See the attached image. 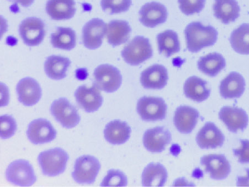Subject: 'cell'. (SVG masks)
Wrapping results in <instances>:
<instances>
[{"label":"cell","instance_id":"4316f807","mask_svg":"<svg viewBox=\"0 0 249 187\" xmlns=\"http://www.w3.org/2000/svg\"><path fill=\"white\" fill-rule=\"evenodd\" d=\"M71 61L59 55L49 56L44 64V70L50 79L62 80L67 76V71L71 66Z\"/></svg>","mask_w":249,"mask_h":187},{"label":"cell","instance_id":"cb8c5ba5","mask_svg":"<svg viewBox=\"0 0 249 187\" xmlns=\"http://www.w3.org/2000/svg\"><path fill=\"white\" fill-rule=\"evenodd\" d=\"M132 28L129 23L124 20H113L108 24L107 39L113 47L120 46L128 41Z\"/></svg>","mask_w":249,"mask_h":187},{"label":"cell","instance_id":"8d00e7d4","mask_svg":"<svg viewBox=\"0 0 249 187\" xmlns=\"http://www.w3.org/2000/svg\"><path fill=\"white\" fill-rule=\"evenodd\" d=\"M240 148L234 149L233 153L235 156L238 157V162L240 164L249 163V140H240Z\"/></svg>","mask_w":249,"mask_h":187},{"label":"cell","instance_id":"ac0fdd59","mask_svg":"<svg viewBox=\"0 0 249 187\" xmlns=\"http://www.w3.org/2000/svg\"><path fill=\"white\" fill-rule=\"evenodd\" d=\"M196 141L202 149H216L222 147L225 136L215 124L208 122L198 132Z\"/></svg>","mask_w":249,"mask_h":187},{"label":"cell","instance_id":"e575fe53","mask_svg":"<svg viewBox=\"0 0 249 187\" xmlns=\"http://www.w3.org/2000/svg\"><path fill=\"white\" fill-rule=\"evenodd\" d=\"M0 136L1 139H9L14 136L17 131V123L11 116H1L0 117Z\"/></svg>","mask_w":249,"mask_h":187},{"label":"cell","instance_id":"52a82bcc","mask_svg":"<svg viewBox=\"0 0 249 187\" xmlns=\"http://www.w3.org/2000/svg\"><path fill=\"white\" fill-rule=\"evenodd\" d=\"M6 177L12 184L21 187H30L36 181L32 166L24 160L12 162L6 170Z\"/></svg>","mask_w":249,"mask_h":187},{"label":"cell","instance_id":"836d02e7","mask_svg":"<svg viewBox=\"0 0 249 187\" xmlns=\"http://www.w3.org/2000/svg\"><path fill=\"white\" fill-rule=\"evenodd\" d=\"M128 185L127 178L125 174L120 170H108L103 182L102 187H125Z\"/></svg>","mask_w":249,"mask_h":187},{"label":"cell","instance_id":"f35d334b","mask_svg":"<svg viewBox=\"0 0 249 187\" xmlns=\"http://www.w3.org/2000/svg\"><path fill=\"white\" fill-rule=\"evenodd\" d=\"M8 1L21 4L23 7H29L31 6L35 0H8Z\"/></svg>","mask_w":249,"mask_h":187},{"label":"cell","instance_id":"8fae6325","mask_svg":"<svg viewBox=\"0 0 249 187\" xmlns=\"http://www.w3.org/2000/svg\"><path fill=\"white\" fill-rule=\"evenodd\" d=\"M107 24L99 18H93L85 24L83 28V42L89 50H96L103 44L107 32Z\"/></svg>","mask_w":249,"mask_h":187},{"label":"cell","instance_id":"d4e9b609","mask_svg":"<svg viewBox=\"0 0 249 187\" xmlns=\"http://www.w3.org/2000/svg\"><path fill=\"white\" fill-rule=\"evenodd\" d=\"M213 11L216 18L227 24L239 17L240 8L236 0H215Z\"/></svg>","mask_w":249,"mask_h":187},{"label":"cell","instance_id":"8992f818","mask_svg":"<svg viewBox=\"0 0 249 187\" xmlns=\"http://www.w3.org/2000/svg\"><path fill=\"white\" fill-rule=\"evenodd\" d=\"M101 169L99 160L90 155H84L75 161L72 176L80 184H92Z\"/></svg>","mask_w":249,"mask_h":187},{"label":"cell","instance_id":"44dd1931","mask_svg":"<svg viewBox=\"0 0 249 187\" xmlns=\"http://www.w3.org/2000/svg\"><path fill=\"white\" fill-rule=\"evenodd\" d=\"M246 88V81L242 75L231 72L220 83V94L223 99H238L242 96Z\"/></svg>","mask_w":249,"mask_h":187},{"label":"cell","instance_id":"83f0119b","mask_svg":"<svg viewBox=\"0 0 249 187\" xmlns=\"http://www.w3.org/2000/svg\"><path fill=\"white\" fill-rule=\"evenodd\" d=\"M168 177L165 167L160 164L152 163L146 167L142 174V184L144 187H162Z\"/></svg>","mask_w":249,"mask_h":187},{"label":"cell","instance_id":"5b68a950","mask_svg":"<svg viewBox=\"0 0 249 187\" xmlns=\"http://www.w3.org/2000/svg\"><path fill=\"white\" fill-rule=\"evenodd\" d=\"M137 109L142 120L156 121L165 119L167 107L160 97L144 96L138 101Z\"/></svg>","mask_w":249,"mask_h":187},{"label":"cell","instance_id":"3957f363","mask_svg":"<svg viewBox=\"0 0 249 187\" xmlns=\"http://www.w3.org/2000/svg\"><path fill=\"white\" fill-rule=\"evenodd\" d=\"M69 158L64 150L56 148L40 153L38 161L44 175L54 177L66 170Z\"/></svg>","mask_w":249,"mask_h":187},{"label":"cell","instance_id":"7402d4cb","mask_svg":"<svg viewBox=\"0 0 249 187\" xmlns=\"http://www.w3.org/2000/svg\"><path fill=\"white\" fill-rule=\"evenodd\" d=\"M131 128L127 123L120 120L109 122L104 130V136L108 143L121 145L127 141L130 136Z\"/></svg>","mask_w":249,"mask_h":187},{"label":"cell","instance_id":"d6986e66","mask_svg":"<svg viewBox=\"0 0 249 187\" xmlns=\"http://www.w3.org/2000/svg\"><path fill=\"white\" fill-rule=\"evenodd\" d=\"M168 80L166 68L159 64H154L147 68L141 76V84L146 89H162L166 86Z\"/></svg>","mask_w":249,"mask_h":187},{"label":"cell","instance_id":"6da1fadb","mask_svg":"<svg viewBox=\"0 0 249 187\" xmlns=\"http://www.w3.org/2000/svg\"><path fill=\"white\" fill-rule=\"evenodd\" d=\"M185 35L188 50L193 53L213 46L218 39L217 31L213 27L203 26L199 22H193L187 25Z\"/></svg>","mask_w":249,"mask_h":187},{"label":"cell","instance_id":"5bb4252c","mask_svg":"<svg viewBox=\"0 0 249 187\" xmlns=\"http://www.w3.org/2000/svg\"><path fill=\"white\" fill-rule=\"evenodd\" d=\"M139 14L141 23L149 28H154L164 23L168 17L166 7L157 2L145 3L141 8Z\"/></svg>","mask_w":249,"mask_h":187},{"label":"cell","instance_id":"ffe728a7","mask_svg":"<svg viewBox=\"0 0 249 187\" xmlns=\"http://www.w3.org/2000/svg\"><path fill=\"white\" fill-rule=\"evenodd\" d=\"M199 117V113L197 109L187 105H181L175 112V127L182 134H190L196 126Z\"/></svg>","mask_w":249,"mask_h":187},{"label":"cell","instance_id":"4fadbf2b","mask_svg":"<svg viewBox=\"0 0 249 187\" xmlns=\"http://www.w3.org/2000/svg\"><path fill=\"white\" fill-rule=\"evenodd\" d=\"M75 97L80 108L89 113L97 111L104 101L99 89L93 85L91 87L86 85L79 87L75 93Z\"/></svg>","mask_w":249,"mask_h":187},{"label":"cell","instance_id":"7c38bea8","mask_svg":"<svg viewBox=\"0 0 249 187\" xmlns=\"http://www.w3.org/2000/svg\"><path fill=\"white\" fill-rule=\"evenodd\" d=\"M201 164L205 167V172L210 173L215 180L226 179L231 171L230 162L224 154H211L201 158Z\"/></svg>","mask_w":249,"mask_h":187},{"label":"cell","instance_id":"484cf974","mask_svg":"<svg viewBox=\"0 0 249 187\" xmlns=\"http://www.w3.org/2000/svg\"><path fill=\"white\" fill-rule=\"evenodd\" d=\"M183 91L188 99L196 102L206 101L211 93V89L207 87V81L196 76H191L186 81Z\"/></svg>","mask_w":249,"mask_h":187},{"label":"cell","instance_id":"30bf717a","mask_svg":"<svg viewBox=\"0 0 249 187\" xmlns=\"http://www.w3.org/2000/svg\"><path fill=\"white\" fill-rule=\"evenodd\" d=\"M27 136L32 143L43 144L54 140L56 132L50 121L39 119L31 122L28 127Z\"/></svg>","mask_w":249,"mask_h":187},{"label":"cell","instance_id":"2e32d148","mask_svg":"<svg viewBox=\"0 0 249 187\" xmlns=\"http://www.w3.org/2000/svg\"><path fill=\"white\" fill-rule=\"evenodd\" d=\"M143 144L148 151L159 153L164 151L166 146L172 140L171 134L163 127H157L147 130L143 136Z\"/></svg>","mask_w":249,"mask_h":187},{"label":"cell","instance_id":"ba28073f","mask_svg":"<svg viewBox=\"0 0 249 187\" xmlns=\"http://www.w3.org/2000/svg\"><path fill=\"white\" fill-rule=\"evenodd\" d=\"M51 112L55 119L65 128L75 127L81 120L77 109L65 98H60L53 102Z\"/></svg>","mask_w":249,"mask_h":187},{"label":"cell","instance_id":"e0dca14e","mask_svg":"<svg viewBox=\"0 0 249 187\" xmlns=\"http://www.w3.org/2000/svg\"><path fill=\"white\" fill-rule=\"evenodd\" d=\"M18 101L26 106L37 103L42 97V88L31 77H26L19 81L16 87Z\"/></svg>","mask_w":249,"mask_h":187},{"label":"cell","instance_id":"74e56055","mask_svg":"<svg viewBox=\"0 0 249 187\" xmlns=\"http://www.w3.org/2000/svg\"><path fill=\"white\" fill-rule=\"evenodd\" d=\"M247 176H239L236 185L238 187H249V169H246Z\"/></svg>","mask_w":249,"mask_h":187},{"label":"cell","instance_id":"f546056e","mask_svg":"<svg viewBox=\"0 0 249 187\" xmlns=\"http://www.w3.org/2000/svg\"><path fill=\"white\" fill-rule=\"evenodd\" d=\"M159 53L169 58L180 51V42L177 32L166 30L157 35Z\"/></svg>","mask_w":249,"mask_h":187},{"label":"cell","instance_id":"9a60e30c","mask_svg":"<svg viewBox=\"0 0 249 187\" xmlns=\"http://www.w3.org/2000/svg\"><path fill=\"white\" fill-rule=\"evenodd\" d=\"M219 117L231 132L244 131L248 127L249 117L246 112L242 108L224 106L220 109Z\"/></svg>","mask_w":249,"mask_h":187},{"label":"cell","instance_id":"277c9868","mask_svg":"<svg viewBox=\"0 0 249 187\" xmlns=\"http://www.w3.org/2000/svg\"><path fill=\"white\" fill-rule=\"evenodd\" d=\"M93 85L100 90L107 93L116 91L122 83L120 70L109 64L98 67L93 72Z\"/></svg>","mask_w":249,"mask_h":187},{"label":"cell","instance_id":"1f68e13d","mask_svg":"<svg viewBox=\"0 0 249 187\" xmlns=\"http://www.w3.org/2000/svg\"><path fill=\"white\" fill-rule=\"evenodd\" d=\"M231 47L240 54H249V24L243 23L232 31L230 39Z\"/></svg>","mask_w":249,"mask_h":187},{"label":"cell","instance_id":"f1b7e54d","mask_svg":"<svg viewBox=\"0 0 249 187\" xmlns=\"http://www.w3.org/2000/svg\"><path fill=\"white\" fill-rule=\"evenodd\" d=\"M200 71L210 77L217 76L226 66V60L217 52H213L201 57L197 63Z\"/></svg>","mask_w":249,"mask_h":187},{"label":"cell","instance_id":"7a4b0ae2","mask_svg":"<svg viewBox=\"0 0 249 187\" xmlns=\"http://www.w3.org/2000/svg\"><path fill=\"white\" fill-rule=\"evenodd\" d=\"M121 54L126 63L138 66L152 58L153 51L149 39L136 36L124 48Z\"/></svg>","mask_w":249,"mask_h":187},{"label":"cell","instance_id":"4dcf8cb0","mask_svg":"<svg viewBox=\"0 0 249 187\" xmlns=\"http://www.w3.org/2000/svg\"><path fill=\"white\" fill-rule=\"evenodd\" d=\"M51 41L54 48L71 51L76 46L75 32L71 28L58 27L54 33L51 34Z\"/></svg>","mask_w":249,"mask_h":187},{"label":"cell","instance_id":"d6a6232c","mask_svg":"<svg viewBox=\"0 0 249 187\" xmlns=\"http://www.w3.org/2000/svg\"><path fill=\"white\" fill-rule=\"evenodd\" d=\"M132 5V0H101L102 9L110 15L128 11Z\"/></svg>","mask_w":249,"mask_h":187},{"label":"cell","instance_id":"9c48e42d","mask_svg":"<svg viewBox=\"0 0 249 187\" xmlns=\"http://www.w3.org/2000/svg\"><path fill=\"white\" fill-rule=\"evenodd\" d=\"M19 34L27 46H39L43 42L46 35L44 23L38 18H27L20 24Z\"/></svg>","mask_w":249,"mask_h":187},{"label":"cell","instance_id":"d590c367","mask_svg":"<svg viewBox=\"0 0 249 187\" xmlns=\"http://www.w3.org/2000/svg\"><path fill=\"white\" fill-rule=\"evenodd\" d=\"M179 9L187 16L199 14L205 6L206 0H178Z\"/></svg>","mask_w":249,"mask_h":187},{"label":"cell","instance_id":"603a6c76","mask_svg":"<svg viewBox=\"0 0 249 187\" xmlns=\"http://www.w3.org/2000/svg\"><path fill=\"white\" fill-rule=\"evenodd\" d=\"M46 11L53 19H70L76 13L75 2L74 0H49Z\"/></svg>","mask_w":249,"mask_h":187}]
</instances>
